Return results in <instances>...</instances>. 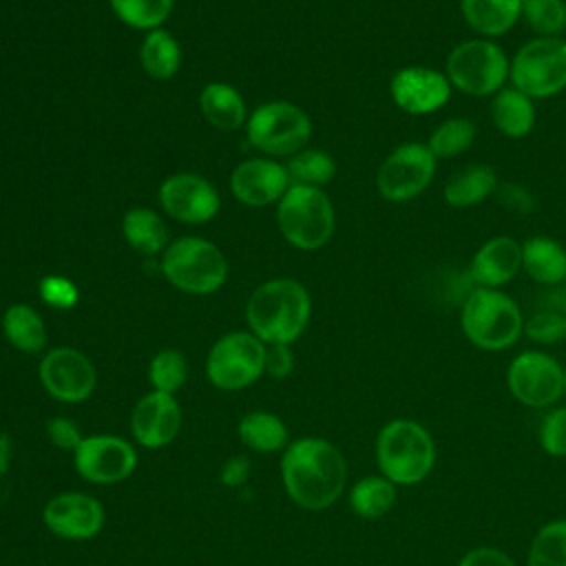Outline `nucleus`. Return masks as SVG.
I'll return each instance as SVG.
<instances>
[{"label": "nucleus", "instance_id": "c756f323", "mask_svg": "<svg viewBox=\"0 0 566 566\" xmlns=\"http://www.w3.org/2000/svg\"><path fill=\"white\" fill-rule=\"evenodd\" d=\"M241 442L256 453H274L287 447V429L283 420L268 411H252L239 422Z\"/></svg>", "mask_w": 566, "mask_h": 566}, {"label": "nucleus", "instance_id": "9b49d317", "mask_svg": "<svg viewBox=\"0 0 566 566\" xmlns=\"http://www.w3.org/2000/svg\"><path fill=\"white\" fill-rule=\"evenodd\" d=\"M438 159L427 144L405 142L396 146L376 172L378 195L389 203H405L429 188Z\"/></svg>", "mask_w": 566, "mask_h": 566}, {"label": "nucleus", "instance_id": "a19ab883", "mask_svg": "<svg viewBox=\"0 0 566 566\" xmlns=\"http://www.w3.org/2000/svg\"><path fill=\"white\" fill-rule=\"evenodd\" d=\"M46 433H49V438L55 447L69 449V451H75L80 447V442L84 440L77 424L69 418H62V416H55L46 422Z\"/></svg>", "mask_w": 566, "mask_h": 566}, {"label": "nucleus", "instance_id": "6e6552de", "mask_svg": "<svg viewBox=\"0 0 566 566\" xmlns=\"http://www.w3.org/2000/svg\"><path fill=\"white\" fill-rule=\"evenodd\" d=\"M509 82L531 99H544L566 88V40L533 38L524 42L509 71Z\"/></svg>", "mask_w": 566, "mask_h": 566}, {"label": "nucleus", "instance_id": "423d86ee", "mask_svg": "<svg viewBox=\"0 0 566 566\" xmlns=\"http://www.w3.org/2000/svg\"><path fill=\"white\" fill-rule=\"evenodd\" d=\"M276 219L283 237L298 250L323 248L336 226V214L323 188L292 184L281 197Z\"/></svg>", "mask_w": 566, "mask_h": 566}, {"label": "nucleus", "instance_id": "20e7f679", "mask_svg": "<svg viewBox=\"0 0 566 566\" xmlns=\"http://www.w3.org/2000/svg\"><path fill=\"white\" fill-rule=\"evenodd\" d=\"M376 462L380 475L400 486L422 482L436 464V442L416 420L396 418L376 438Z\"/></svg>", "mask_w": 566, "mask_h": 566}, {"label": "nucleus", "instance_id": "1a4fd4ad", "mask_svg": "<svg viewBox=\"0 0 566 566\" xmlns=\"http://www.w3.org/2000/svg\"><path fill=\"white\" fill-rule=\"evenodd\" d=\"M248 139L265 155H296L312 135V122L303 108L290 102L261 104L245 122Z\"/></svg>", "mask_w": 566, "mask_h": 566}, {"label": "nucleus", "instance_id": "2eb2a0df", "mask_svg": "<svg viewBox=\"0 0 566 566\" xmlns=\"http://www.w3.org/2000/svg\"><path fill=\"white\" fill-rule=\"evenodd\" d=\"M451 82L444 71L422 64L398 69L389 80L394 104L407 115H427L440 111L451 97Z\"/></svg>", "mask_w": 566, "mask_h": 566}, {"label": "nucleus", "instance_id": "412c9836", "mask_svg": "<svg viewBox=\"0 0 566 566\" xmlns=\"http://www.w3.org/2000/svg\"><path fill=\"white\" fill-rule=\"evenodd\" d=\"M522 270L539 285L566 281V245L553 237L535 234L522 243Z\"/></svg>", "mask_w": 566, "mask_h": 566}, {"label": "nucleus", "instance_id": "7ed1b4c3", "mask_svg": "<svg viewBox=\"0 0 566 566\" xmlns=\"http://www.w3.org/2000/svg\"><path fill=\"white\" fill-rule=\"evenodd\" d=\"M460 327L484 352L511 347L524 332V316L513 296L495 287H473L460 307Z\"/></svg>", "mask_w": 566, "mask_h": 566}, {"label": "nucleus", "instance_id": "4c0bfd02", "mask_svg": "<svg viewBox=\"0 0 566 566\" xmlns=\"http://www.w3.org/2000/svg\"><path fill=\"white\" fill-rule=\"evenodd\" d=\"M539 444L548 455H566V407H555L542 418Z\"/></svg>", "mask_w": 566, "mask_h": 566}, {"label": "nucleus", "instance_id": "a878e982", "mask_svg": "<svg viewBox=\"0 0 566 566\" xmlns=\"http://www.w3.org/2000/svg\"><path fill=\"white\" fill-rule=\"evenodd\" d=\"M122 234L144 256H155L168 248V230L150 208H130L122 219Z\"/></svg>", "mask_w": 566, "mask_h": 566}, {"label": "nucleus", "instance_id": "cd10ccee", "mask_svg": "<svg viewBox=\"0 0 566 566\" xmlns=\"http://www.w3.org/2000/svg\"><path fill=\"white\" fill-rule=\"evenodd\" d=\"M396 484L385 475H365L349 489V506L363 520H378L391 511Z\"/></svg>", "mask_w": 566, "mask_h": 566}, {"label": "nucleus", "instance_id": "c9c22d12", "mask_svg": "<svg viewBox=\"0 0 566 566\" xmlns=\"http://www.w3.org/2000/svg\"><path fill=\"white\" fill-rule=\"evenodd\" d=\"M148 378H150L155 391L175 394L177 389H181V385L188 378V360H186V356L181 352H177V349H161L150 360Z\"/></svg>", "mask_w": 566, "mask_h": 566}, {"label": "nucleus", "instance_id": "79ce46f5", "mask_svg": "<svg viewBox=\"0 0 566 566\" xmlns=\"http://www.w3.org/2000/svg\"><path fill=\"white\" fill-rule=\"evenodd\" d=\"M458 566H515V562L502 551L493 546H478L464 553Z\"/></svg>", "mask_w": 566, "mask_h": 566}, {"label": "nucleus", "instance_id": "a211bd4d", "mask_svg": "<svg viewBox=\"0 0 566 566\" xmlns=\"http://www.w3.org/2000/svg\"><path fill=\"white\" fill-rule=\"evenodd\" d=\"M181 427V409L172 394L150 391L133 407L130 431L133 438L148 449L170 444Z\"/></svg>", "mask_w": 566, "mask_h": 566}, {"label": "nucleus", "instance_id": "a18cd8bd", "mask_svg": "<svg viewBox=\"0 0 566 566\" xmlns=\"http://www.w3.org/2000/svg\"><path fill=\"white\" fill-rule=\"evenodd\" d=\"M9 458H11V440L7 433H0V475L9 471Z\"/></svg>", "mask_w": 566, "mask_h": 566}, {"label": "nucleus", "instance_id": "f8f14e48", "mask_svg": "<svg viewBox=\"0 0 566 566\" xmlns=\"http://www.w3.org/2000/svg\"><path fill=\"white\" fill-rule=\"evenodd\" d=\"M506 387L526 407H551L564 396V367L546 352H520L506 367Z\"/></svg>", "mask_w": 566, "mask_h": 566}, {"label": "nucleus", "instance_id": "f704fd0d", "mask_svg": "<svg viewBox=\"0 0 566 566\" xmlns=\"http://www.w3.org/2000/svg\"><path fill=\"white\" fill-rule=\"evenodd\" d=\"M520 20L539 38H559L566 29V0H524Z\"/></svg>", "mask_w": 566, "mask_h": 566}, {"label": "nucleus", "instance_id": "393cba45", "mask_svg": "<svg viewBox=\"0 0 566 566\" xmlns=\"http://www.w3.org/2000/svg\"><path fill=\"white\" fill-rule=\"evenodd\" d=\"M203 117L219 130H237L245 119V104L237 88L223 82H210L199 95Z\"/></svg>", "mask_w": 566, "mask_h": 566}, {"label": "nucleus", "instance_id": "e433bc0d", "mask_svg": "<svg viewBox=\"0 0 566 566\" xmlns=\"http://www.w3.org/2000/svg\"><path fill=\"white\" fill-rule=\"evenodd\" d=\"M524 334L539 345H555L566 338V314L557 310H542L524 321Z\"/></svg>", "mask_w": 566, "mask_h": 566}, {"label": "nucleus", "instance_id": "ea45409f", "mask_svg": "<svg viewBox=\"0 0 566 566\" xmlns=\"http://www.w3.org/2000/svg\"><path fill=\"white\" fill-rule=\"evenodd\" d=\"M495 197L500 206H504L511 212L528 214L535 210V197L522 184H500Z\"/></svg>", "mask_w": 566, "mask_h": 566}, {"label": "nucleus", "instance_id": "f3484780", "mask_svg": "<svg viewBox=\"0 0 566 566\" xmlns=\"http://www.w3.org/2000/svg\"><path fill=\"white\" fill-rule=\"evenodd\" d=\"M42 517L62 539H91L104 526V506L86 493H60L46 502Z\"/></svg>", "mask_w": 566, "mask_h": 566}, {"label": "nucleus", "instance_id": "bb28decb", "mask_svg": "<svg viewBox=\"0 0 566 566\" xmlns=\"http://www.w3.org/2000/svg\"><path fill=\"white\" fill-rule=\"evenodd\" d=\"M2 332L15 349L27 354H38L46 345V327L42 316L24 303L7 307L2 314Z\"/></svg>", "mask_w": 566, "mask_h": 566}, {"label": "nucleus", "instance_id": "0eeeda50", "mask_svg": "<svg viewBox=\"0 0 566 566\" xmlns=\"http://www.w3.org/2000/svg\"><path fill=\"white\" fill-rule=\"evenodd\" d=\"M161 274L181 292L212 294L226 283L228 263L214 243L201 237H181L164 250Z\"/></svg>", "mask_w": 566, "mask_h": 566}, {"label": "nucleus", "instance_id": "37998d69", "mask_svg": "<svg viewBox=\"0 0 566 566\" xmlns=\"http://www.w3.org/2000/svg\"><path fill=\"white\" fill-rule=\"evenodd\" d=\"M294 367V356L290 345H265V371L274 378H285Z\"/></svg>", "mask_w": 566, "mask_h": 566}, {"label": "nucleus", "instance_id": "5701e85b", "mask_svg": "<svg viewBox=\"0 0 566 566\" xmlns=\"http://www.w3.org/2000/svg\"><path fill=\"white\" fill-rule=\"evenodd\" d=\"M524 0H460L464 22L478 38H500L522 18Z\"/></svg>", "mask_w": 566, "mask_h": 566}, {"label": "nucleus", "instance_id": "39448f33", "mask_svg": "<svg viewBox=\"0 0 566 566\" xmlns=\"http://www.w3.org/2000/svg\"><path fill=\"white\" fill-rule=\"evenodd\" d=\"M511 60L489 38H471L455 44L444 62L451 86L471 97L495 95L509 82Z\"/></svg>", "mask_w": 566, "mask_h": 566}, {"label": "nucleus", "instance_id": "473e14b6", "mask_svg": "<svg viewBox=\"0 0 566 566\" xmlns=\"http://www.w3.org/2000/svg\"><path fill=\"white\" fill-rule=\"evenodd\" d=\"M528 566H566V520H553L535 533Z\"/></svg>", "mask_w": 566, "mask_h": 566}, {"label": "nucleus", "instance_id": "2f4dec72", "mask_svg": "<svg viewBox=\"0 0 566 566\" xmlns=\"http://www.w3.org/2000/svg\"><path fill=\"white\" fill-rule=\"evenodd\" d=\"M287 175L292 184L298 186H316L332 181L336 175V161L329 153L321 148H303L287 161Z\"/></svg>", "mask_w": 566, "mask_h": 566}, {"label": "nucleus", "instance_id": "49530a36", "mask_svg": "<svg viewBox=\"0 0 566 566\" xmlns=\"http://www.w3.org/2000/svg\"><path fill=\"white\" fill-rule=\"evenodd\" d=\"M564 394H566V367H564Z\"/></svg>", "mask_w": 566, "mask_h": 566}, {"label": "nucleus", "instance_id": "4468645a", "mask_svg": "<svg viewBox=\"0 0 566 566\" xmlns=\"http://www.w3.org/2000/svg\"><path fill=\"white\" fill-rule=\"evenodd\" d=\"M38 376L46 394L60 402H82L97 385L95 367L73 347H55L46 352L40 360Z\"/></svg>", "mask_w": 566, "mask_h": 566}, {"label": "nucleus", "instance_id": "9d476101", "mask_svg": "<svg viewBox=\"0 0 566 566\" xmlns=\"http://www.w3.org/2000/svg\"><path fill=\"white\" fill-rule=\"evenodd\" d=\"M206 371L219 389H245L265 371V343L252 332H230L212 345Z\"/></svg>", "mask_w": 566, "mask_h": 566}, {"label": "nucleus", "instance_id": "aec40b11", "mask_svg": "<svg viewBox=\"0 0 566 566\" xmlns=\"http://www.w3.org/2000/svg\"><path fill=\"white\" fill-rule=\"evenodd\" d=\"M522 270V243L509 234L486 239L469 263V276L475 287H495L511 283Z\"/></svg>", "mask_w": 566, "mask_h": 566}, {"label": "nucleus", "instance_id": "6ab92c4d", "mask_svg": "<svg viewBox=\"0 0 566 566\" xmlns=\"http://www.w3.org/2000/svg\"><path fill=\"white\" fill-rule=\"evenodd\" d=\"M290 186L287 168L272 159L241 161L230 175L232 195L250 208H263L281 201Z\"/></svg>", "mask_w": 566, "mask_h": 566}, {"label": "nucleus", "instance_id": "58836bf2", "mask_svg": "<svg viewBox=\"0 0 566 566\" xmlns=\"http://www.w3.org/2000/svg\"><path fill=\"white\" fill-rule=\"evenodd\" d=\"M40 298L55 310H71L80 301V290L71 279L49 274L40 281Z\"/></svg>", "mask_w": 566, "mask_h": 566}, {"label": "nucleus", "instance_id": "72a5a7b5", "mask_svg": "<svg viewBox=\"0 0 566 566\" xmlns=\"http://www.w3.org/2000/svg\"><path fill=\"white\" fill-rule=\"evenodd\" d=\"M115 15L128 27L153 31L170 15L175 0H108Z\"/></svg>", "mask_w": 566, "mask_h": 566}, {"label": "nucleus", "instance_id": "f03ea898", "mask_svg": "<svg viewBox=\"0 0 566 566\" xmlns=\"http://www.w3.org/2000/svg\"><path fill=\"white\" fill-rule=\"evenodd\" d=\"M312 301L294 279H272L259 285L245 305L250 332L265 345H290L307 327Z\"/></svg>", "mask_w": 566, "mask_h": 566}, {"label": "nucleus", "instance_id": "f257e3e1", "mask_svg": "<svg viewBox=\"0 0 566 566\" xmlns=\"http://www.w3.org/2000/svg\"><path fill=\"white\" fill-rule=\"evenodd\" d=\"M281 478L292 502L307 511H323L343 495L347 462L332 442L301 438L285 447Z\"/></svg>", "mask_w": 566, "mask_h": 566}, {"label": "nucleus", "instance_id": "4be33fe9", "mask_svg": "<svg viewBox=\"0 0 566 566\" xmlns=\"http://www.w3.org/2000/svg\"><path fill=\"white\" fill-rule=\"evenodd\" d=\"M495 168L489 164H467L442 186V199L451 208H473L497 190Z\"/></svg>", "mask_w": 566, "mask_h": 566}, {"label": "nucleus", "instance_id": "b1692460", "mask_svg": "<svg viewBox=\"0 0 566 566\" xmlns=\"http://www.w3.org/2000/svg\"><path fill=\"white\" fill-rule=\"evenodd\" d=\"M535 99L517 91L515 86H504L493 95L491 119L495 128L509 139L526 137L535 126Z\"/></svg>", "mask_w": 566, "mask_h": 566}, {"label": "nucleus", "instance_id": "c03bdc74", "mask_svg": "<svg viewBox=\"0 0 566 566\" xmlns=\"http://www.w3.org/2000/svg\"><path fill=\"white\" fill-rule=\"evenodd\" d=\"M248 478H250V460L243 455H234L221 467V482L226 486H241Z\"/></svg>", "mask_w": 566, "mask_h": 566}, {"label": "nucleus", "instance_id": "dca6fc26", "mask_svg": "<svg viewBox=\"0 0 566 566\" xmlns=\"http://www.w3.org/2000/svg\"><path fill=\"white\" fill-rule=\"evenodd\" d=\"M159 203L168 217L181 223H206L219 212V192L217 188L192 172H177L161 181Z\"/></svg>", "mask_w": 566, "mask_h": 566}, {"label": "nucleus", "instance_id": "7c9ffc66", "mask_svg": "<svg viewBox=\"0 0 566 566\" xmlns=\"http://www.w3.org/2000/svg\"><path fill=\"white\" fill-rule=\"evenodd\" d=\"M475 135L478 130L471 119L449 117L431 130L427 146L436 159H453L473 146Z\"/></svg>", "mask_w": 566, "mask_h": 566}, {"label": "nucleus", "instance_id": "c85d7f7f", "mask_svg": "<svg viewBox=\"0 0 566 566\" xmlns=\"http://www.w3.org/2000/svg\"><path fill=\"white\" fill-rule=\"evenodd\" d=\"M139 60L153 80H168L181 64V49L166 29H153L142 42Z\"/></svg>", "mask_w": 566, "mask_h": 566}, {"label": "nucleus", "instance_id": "ddd939ff", "mask_svg": "<svg viewBox=\"0 0 566 566\" xmlns=\"http://www.w3.org/2000/svg\"><path fill=\"white\" fill-rule=\"evenodd\" d=\"M75 471L93 484L124 482L137 467V453L130 442L117 436H88L73 451Z\"/></svg>", "mask_w": 566, "mask_h": 566}]
</instances>
